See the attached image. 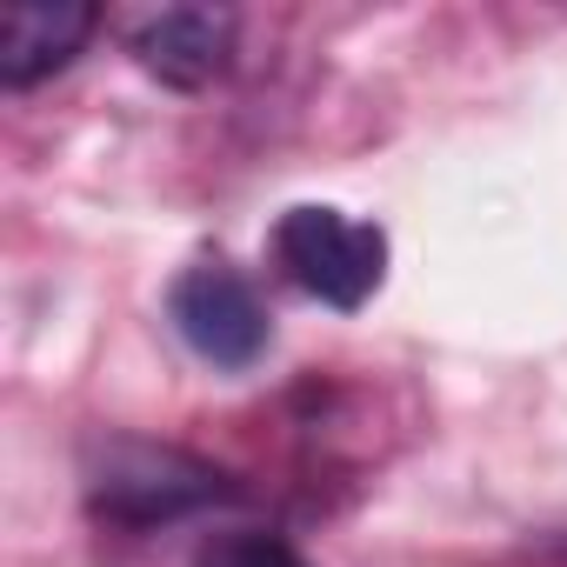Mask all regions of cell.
Instances as JSON below:
<instances>
[{"instance_id":"cell-4","label":"cell","mask_w":567,"mask_h":567,"mask_svg":"<svg viewBox=\"0 0 567 567\" xmlns=\"http://www.w3.org/2000/svg\"><path fill=\"white\" fill-rule=\"evenodd\" d=\"M87 34H94L87 0H8L0 8V81L34 87L61 74L87 48Z\"/></svg>"},{"instance_id":"cell-2","label":"cell","mask_w":567,"mask_h":567,"mask_svg":"<svg viewBox=\"0 0 567 567\" xmlns=\"http://www.w3.org/2000/svg\"><path fill=\"white\" fill-rule=\"evenodd\" d=\"M167 315L181 341L214 368H254L267 354V308L234 267H187L167 295Z\"/></svg>"},{"instance_id":"cell-5","label":"cell","mask_w":567,"mask_h":567,"mask_svg":"<svg viewBox=\"0 0 567 567\" xmlns=\"http://www.w3.org/2000/svg\"><path fill=\"white\" fill-rule=\"evenodd\" d=\"M234 54V14L214 8H161L134 28V61L167 87H207Z\"/></svg>"},{"instance_id":"cell-3","label":"cell","mask_w":567,"mask_h":567,"mask_svg":"<svg viewBox=\"0 0 567 567\" xmlns=\"http://www.w3.org/2000/svg\"><path fill=\"white\" fill-rule=\"evenodd\" d=\"M220 494H227V481L214 467L174 454V447H121L94 474V507L114 514V520H134V527L174 520V514H187L200 501H220Z\"/></svg>"},{"instance_id":"cell-6","label":"cell","mask_w":567,"mask_h":567,"mask_svg":"<svg viewBox=\"0 0 567 567\" xmlns=\"http://www.w3.org/2000/svg\"><path fill=\"white\" fill-rule=\"evenodd\" d=\"M194 567H308V560L267 527H227L194 554Z\"/></svg>"},{"instance_id":"cell-1","label":"cell","mask_w":567,"mask_h":567,"mask_svg":"<svg viewBox=\"0 0 567 567\" xmlns=\"http://www.w3.org/2000/svg\"><path fill=\"white\" fill-rule=\"evenodd\" d=\"M274 260L301 295L328 308H361L388 274V234L341 207H288L274 227Z\"/></svg>"}]
</instances>
